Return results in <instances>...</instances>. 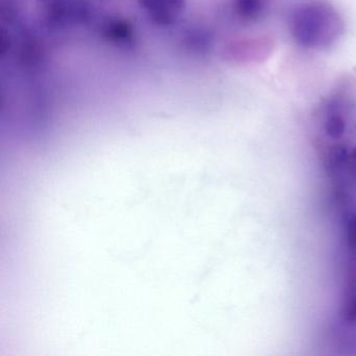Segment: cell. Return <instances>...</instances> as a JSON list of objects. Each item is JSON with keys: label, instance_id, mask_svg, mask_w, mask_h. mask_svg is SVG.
<instances>
[{"label": "cell", "instance_id": "cell-1", "mask_svg": "<svg viewBox=\"0 0 356 356\" xmlns=\"http://www.w3.org/2000/svg\"><path fill=\"white\" fill-rule=\"evenodd\" d=\"M233 12L245 22H255L264 12L262 0H233Z\"/></svg>", "mask_w": 356, "mask_h": 356}]
</instances>
